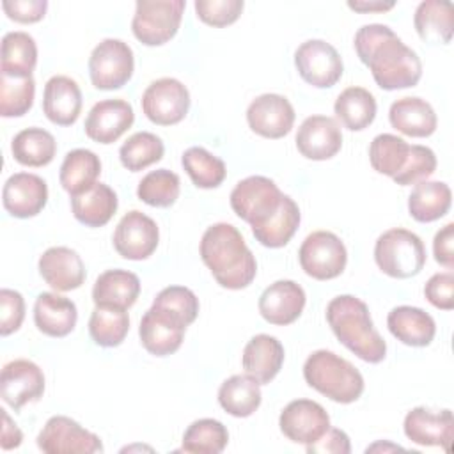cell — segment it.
<instances>
[{"instance_id":"f1b7e54d","label":"cell","mask_w":454,"mask_h":454,"mask_svg":"<svg viewBox=\"0 0 454 454\" xmlns=\"http://www.w3.org/2000/svg\"><path fill=\"white\" fill-rule=\"evenodd\" d=\"M117 206V193L105 183H94L90 188L71 195L73 216L85 227L106 225L115 215Z\"/></svg>"},{"instance_id":"484cf974","label":"cell","mask_w":454,"mask_h":454,"mask_svg":"<svg viewBox=\"0 0 454 454\" xmlns=\"http://www.w3.org/2000/svg\"><path fill=\"white\" fill-rule=\"evenodd\" d=\"M78 319V310L73 300L57 293H41L34 303V323L37 330L48 337L69 335Z\"/></svg>"},{"instance_id":"30bf717a","label":"cell","mask_w":454,"mask_h":454,"mask_svg":"<svg viewBox=\"0 0 454 454\" xmlns=\"http://www.w3.org/2000/svg\"><path fill=\"white\" fill-rule=\"evenodd\" d=\"M190 110V92L176 78L165 76L151 82L142 94V112L158 126L181 122Z\"/></svg>"},{"instance_id":"f6af8a7d","label":"cell","mask_w":454,"mask_h":454,"mask_svg":"<svg viewBox=\"0 0 454 454\" xmlns=\"http://www.w3.org/2000/svg\"><path fill=\"white\" fill-rule=\"evenodd\" d=\"M179 176L168 168H158L142 177L137 188V197L153 207H170L179 199Z\"/></svg>"},{"instance_id":"277c9868","label":"cell","mask_w":454,"mask_h":454,"mask_svg":"<svg viewBox=\"0 0 454 454\" xmlns=\"http://www.w3.org/2000/svg\"><path fill=\"white\" fill-rule=\"evenodd\" d=\"M303 378L309 387L325 397L349 404L364 392V376L346 358L328 349H317L303 364Z\"/></svg>"},{"instance_id":"7bdbcfd3","label":"cell","mask_w":454,"mask_h":454,"mask_svg":"<svg viewBox=\"0 0 454 454\" xmlns=\"http://www.w3.org/2000/svg\"><path fill=\"white\" fill-rule=\"evenodd\" d=\"M229 442L227 427L215 419H199L183 434L181 450L192 454H220Z\"/></svg>"},{"instance_id":"ba28073f","label":"cell","mask_w":454,"mask_h":454,"mask_svg":"<svg viewBox=\"0 0 454 454\" xmlns=\"http://www.w3.org/2000/svg\"><path fill=\"white\" fill-rule=\"evenodd\" d=\"M282 197L284 193L270 177L250 176L232 188L229 199L232 211L250 227H257L278 209Z\"/></svg>"},{"instance_id":"7402d4cb","label":"cell","mask_w":454,"mask_h":454,"mask_svg":"<svg viewBox=\"0 0 454 454\" xmlns=\"http://www.w3.org/2000/svg\"><path fill=\"white\" fill-rule=\"evenodd\" d=\"M307 296L294 280H277L268 286L259 298V312L264 321L277 326L294 323L305 307Z\"/></svg>"},{"instance_id":"6da1fadb","label":"cell","mask_w":454,"mask_h":454,"mask_svg":"<svg viewBox=\"0 0 454 454\" xmlns=\"http://www.w3.org/2000/svg\"><path fill=\"white\" fill-rule=\"evenodd\" d=\"M353 44L358 59L371 69L380 89L397 90L419 83L422 62L390 27L381 23L364 25L356 30Z\"/></svg>"},{"instance_id":"ac0fdd59","label":"cell","mask_w":454,"mask_h":454,"mask_svg":"<svg viewBox=\"0 0 454 454\" xmlns=\"http://www.w3.org/2000/svg\"><path fill=\"white\" fill-rule=\"evenodd\" d=\"M135 121L133 106L124 99L98 101L87 114L83 129L85 135L98 144L117 142Z\"/></svg>"},{"instance_id":"7c38bea8","label":"cell","mask_w":454,"mask_h":454,"mask_svg":"<svg viewBox=\"0 0 454 454\" xmlns=\"http://www.w3.org/2000/svg\"><path fill=\"white\" fill-rule=\"evenodd\" d=\"M37 447L46 454H94L103 450L98 434L66 415H55L46 420L37 434Z\"/></svg>"},{"instance_id":"db71d44e","label":"cell","mask_w":454,"mask_h":454,"mask_svg":"<svg viewBox=\"0 0 454 454\" xmlns=\"http://www.w3.org/2000/svg\"><path fill=\"white\" fill-rule=\"evenodd\" d=\"M433 254L434 261L447 270L454 268V223L449 222L443 225L433 239Z\"/></svg>"},{"instance_id":"2e32d148","label":"cell","mask_w":454,"mask_h":454,"mask_svg":"<svg viewBox=\"0 0 454 454\" xmlns=\"http://www.w3.org/2000/svg\"><path fill=\"white\" fill-rule=\"evenodd\" d=\"M44 392L43 369L27 358H18L4 365L0 376V395L14 411L27 403L39 401Z\"/></svg>"},{"instance_id":"3957f363","label":"cell","mask_w":454,"mask_h":454,"mask_svg":"<svg viewBox=\"0 0 454 454\" xmlns=\"http://www.w3.org/2000/svg\"><path fill=\"white\" fill-rule=\"evenodd\" d=\"M326 321L335 337L360 360L380 364L387 355V342L372 325L369 307L353 294H340L326 305Z\"/></svg>"},{"instance_id":"816d5d0a","label":"cell","mask_w":454,"mask_h":454,"mask_svg":"<svg viewBox=\"0 0 454 454\" xmlns=\"http://www.w3.org/2000/svg\"><path fill=\"white\" fill-rule=\"evenodd\" d=\"M2 9L9 20L16 23H37L44 18L46 0H4Z\"/></svg>"},{"instance_id":"f5cc1de1","label":"cell","mask_w":454,"mask_h":454,"mask_svg":"<svg viewBox=\"0 0 454 454\" xmlns=\"http://www.w3.org/2000/svg\"><path fill=\"white\" fill-rule=\"evenodd\" d=\"M305 447L309 454H349L351 452L349 436L337 427H328V431L317 442Z\"/></svg>"},{"instance_id":"e0dca14e","label":"cell","mask_w":454,"mask_h":454,"mask_svg":"<svg viewBox=\"0 0 454 454\" xmlns=\"http://www.w3.org/2000/svg\"><path fill=\"white\" fill-rule=\"evenodd\" d=\"M294 108L286 96L261 94L247 108V122L254 133L264 138H282L294 124Z\"/></svg>"},{"instance_id":"ffe728a7","label":"cell","mask_w":454,"mask_h":454,"mask_svg":"<svg viewBox=\"0 0 454 454\" xmlns=\"http://www.w3.org/2000/svg\"><path fill=\"white\" fill-rule=\"evenodd\" d=\"M404 434L417 445L424 447H443L450 450L454 438V417L450 410L431 411L424 406L410 410L404 417Z\"/></svg>"},{"instance_id":"f546056e","label":"cell","mask_w":454,"mask_h":454,"mask_svg":"<svg viewBox=\"0 0 454 454\" xmlns=\"http://www.w3.org/2000/svg\"><path fill=\"white\" fill-rule=\"evenodd\" d=\"M140 294V278L128 270L103 271L92 287V301L96 305H110L129 309Z\"/></svg>"},{"instance_id":"74e56055","label":"cell","mask_w":454,"mask_h":454,"mask_svg":"<svg viewBox=\"0 0 454 454\" xmlns=\"http://www.w3.org/2000/svg\"><path fill=\"white\" fill-rule=\"evenodd\" d=\"M129 332V316L126 309L96 305L89 319L90 339L101 348H115L122 344Z\"/></svg>"},{"instance_id":"4316f807","label":"cell","mask_w":454,"mask_h":454,"mask_svg":"<svg viewBox=\"0 0 454 454\" xmlns=\"http://www.w3.org/2000/svg\"><path fill=\"white\" fill-rule=\"evenodd\" d=\"M387 326L397 340L411 348L429 346L436 333L431 314L411 305L394 307L387 316Z\"/></svg>"},{"instance_id":"8fae6325","label":"cell","mask_w":454,"mask_h":454,"mask_svg":"<svg viewBox=\"0 0 454 454\" xmlns=\"http://www.w3.org/2000/svg\"><path fill=\"white\" fill-rule=\"evenodd\" d=\"M294 66L303 82L317 89L333 87L344 73L339 51L323 39L301 43L294 51Z\"/></svg>"},{"instance_id":"60d3db41","label":"cell","mask_w":454,"mask_h":454,"mask_svg":"<svg viewBox=\"0 0 454 454\" xmlns=\"http://www.w3.org/2000/svg\"><path fill=\"white\" fill-rule=\"evenodd\" d=\"M35 96L34 76L11 74L0 71V115L2 117H21L32 105Z\"/></svg>"},{"instance_id":"836d02e7","label":"cell","mask_w":454,"mask_h":454,"mask_svg":"<svg viewBox=\"0 0 454 454\" xmlns=\"http://www.w3.org/2000/svg\"><path fill=\"white\" fill-rule=\"evenodd\" d=\"M262 401L261 385L248 374H234L218 388L220 406L232 417H250Z\"/></svg>"},{"instance_id":"d6a6232c","label":"cell","mask_w":454,"mask_h":454,"mask_svg":"<svg viewBox=\"0 0 454 454\" xmlns=\"http://www.w3.org/2000/svg\"><path fill=\"white\" fill-rule=\"evenodd\" d=\"M300 220L301 215L298 204L289 195H284L278 209L264 223L252 227V234L262 247L280 248L291 241Z\"/></svg>"},{"instance_id":"5b68a950","label":"cell","mask_w":454,"mask_h":454,"mask_svg":"<svg viewBox=\"0 0 454 454\" xmlns=\"http://www.w3.org/2000/svg\"><path fill=\"white\" fill-rule=\"evenodd\" d=\"M374 261L385 275L392 278H410L422 271L426 264V247L415 232L394 227L376 239Z\"/></svg>"},{"instance_id":"ab89813d","label":"cell","mask_w":454,"mask_h":454,"mask_svg":"<svg viewBox=\"0 0 454 454\" xmlns=\"http://www.w3.org/2000/svg\"><path fill=\"white\" fill-rule=\"evenodd\" d=\"M183 168L197 188L211 190L223 183L227 176L225 163L204 147H190L181 156Z\"/></svg>"},{"instance_id":"ee69618b","label":"cell","mask_w":454,"mask_h":454,"mask_svg":"<svg viewBox=\"0 0 454 454\" xmlns=\"http://www.w3.org/2000/svg\"><path fill=\"white\" fill-rule=\"evenodd\" d=\"M165 145L160 137L149 131L133 133L119 149V160L129 172H140L163 158Z\"/></svg>"},{"instance_id":"f907efd6","label":"cell","mask_w":454,"mask_h":454,"mask_svg":"<svg viewBox=\"0 0 454 454\" xmlns=\"http://www.w3.org/2000/svg\"><path fill=\"white\" fill-rule=\"evenodd\" d=\"M424 294L427 301L442 310L454 309V273L443 271L434 273L424 286Z\"/></svg>"},{"instance_id":"52a82bcc","label":"cell","mask_w":454,"mask_h":454,"mask_svg":"<svg viewBox=\"0 0 454 454\" xmlns=\"http://www.w3.org/2000/svg\"><path fill=\"white\" fill-rule=\"evenodd\" d=\"M135 69L133 50L121 39H103L89 57V76L96 89L115 90L124 87Z\"/></svg>"},{"instance_id":"1f68e13d","label":"cell","mask_w":454,"mask_h":454,"mask_svg":"<svg viewBox=\"0 0 454 454\" xmlns=\"http://www.w3.org/2000/svg\"><path fill=\"white\" fill-rule=\"evenodd\" d=\"M452 192L443 181H420L408 197V213L413 220L429 223L445 216L450 209Z\"/></svg>"},{"instance_id":"8d00e7d4","label":"cell","mask_w":454,"mask_h":454,"mask_svg":"<svg viewBox=\"0 0 454 454\" xmlns=\"http://www.w3.org/2000/svg\"><path fill=\"white\" fill-rule=\"evenodd\" d=\"M11 153L20 165L44 167L55 158L57 142L50 131L34 126L14 135Z\"/></svg>"},{"instance_id":"8992f818","label":"cell","mask_w":454,"mask_h":454,"mask_svg":"<svg viewBox=\"0 0 454 454\" xmlns=\"http://www.w3.org/2000/svg\"><path fill=\"white\" fill-rule=\"evenodd\" d=\"M184 0H138L131 20L133 35L145 46H161L179 30Z\"/></svg>"},{"instance_id":"9a60e30c","label":"cell","mask_w":454,"mask_h":454,"mask_svg":"<svg viewBox=\"0 0 454 454\" xmlns=\"http://www.w3.org/2000/svg\"><path fill=\"white\" fill-rule=\"evenodd\" d=\"M278 426L287 440L310 445L328 431L330 417L319 403L294 399L280 411Z\"/></svg>"},{"instance_id":"d590c367","label":"cell","mask_w":454,"mask_h":454,"mask_svg":"<svg viewBox=\"0 0 454 454\" xmlns=\"http://www.w3.org/2000/svg\"><path fill=\"white\" fill-rule=\"evenodd\" d=\"M101 174V160L96 153L89 149H73L66 154L59 179L62 188L69 195H76L87 188H90L94 183H98V177Z\"/></svg>"},{"instance_id":"7dc6e473","label":"cell","mask_w":454,"mask_h":454,"mask_svg":"<svg viewBox=\"0 0 454 454\" xmlns=\"http://www.w3.org/2000/svg\"><path fill=\"white\" fill-rule=\"evenodd\" d=\"M436 163L438 161H436L433 149H429L426 145L411 144V151H410L406 167L392 179L399 186L417 184L420 181H426L429 176H433V172L436 170Z\"/></svg>"},{"instance_id":"9f6ffc18","label":"cell","mask_w":454,"mask_h":454,"mask_svg":"<svg viewBox=\"0 0 454 454\" xmlns=\"http://www.w3.org/2000/svg\"><path fill=\"white\" fill-rule=\"evenodd\" d=\"M395 5V2H348V7L358 12H385L390 11Z\"/></svg>"},{"instance_id":"4dcf8cb0","label":"cell","mask_w":454,"mask_h":454,"mask_svg":"<svg viewBox=\"0 0 454 454\" xmlns=\"http://www.w3.org/2000/svg\"><path fill=\"white\" fill-rule=\"evenodd\" d=\"M413 25L419 37L429 44H447L454 32V9L450 2L443 0H426L420 2Z\"/></svg>"},{"instance_id":"4fadbf2b","label":"cell","mask_w":454,"mask_h":454,"mask_svg":"<svg viewBox=\"0 0 454 454\" xmlns=\"http://www.w3.org/2000/svg\"><path fill=\"white\" fill-rule=\"evenodd\" d=\"M112 241L121 257L142 261L154 254L160 241V229L151 216L133 209L121 218Z\"/></svg>"},{"instance_id":"5bb4252c","label":"cell","mask_w":454,"mask_h":454,"mask_svg":"<svg viewBox=\"0 0 454 454\" xmlns=\"http://www.w3.org/2000/svg\"><path fill=\"white\" fill-rule=\"evenodd\" d=\"M186 323L167 309L151 305L142 316L138 335L147 353L154 356H167L176 353L184 339Z\"/></svg>"},{"instance_id":"603a6c76","label":"cell","mask_w":454,"mask_h":454,"mask_svg":"<svg viewBox=\"0 0 454 454\" xmlns=\"http://www.w3.org/2000/svg\"><path fill=\"white\" fill-rule=\"evenodd\" d=\"M39 273L55 291L78 289L85 280V266L76 250L69 247H51L39 257Z\"/></svg>"},{"instance_id":"f35d334b","label":"cell","mask_w":454,"mask_h":454,"mask_svg":"<svg viewBox=\"0 0 454 454\" xmlns=\"http://www.w3.org/2000/svg\"><path fill=\"white\" fill-rule=\"evenodd\" d=\"M410 151L411 144L404 138L392 133H381L374 137L369 145V161L378 174L395 177L406 167Z\"/></svg>"},{"instance_id":"bcb514c9","label":"cell","mask_w":454,"mask_h":454,"mask_svg":"<svg viewBox=\"0 0 454 454\" xmlns=\"http://www.w3.org/2000/svg\"><path fill=\"white\" fill-rule=\"evenodd\" d=\"M153 305L170 310L172 314L179 316L186 325H192L199 314V298L195 293L184 286H168L161 289Z\"/></svg>"},{"instance_id":"44dd1931","label":"cell","mask_w":454,"mask_h":454,"mask_svg":"<svg viewBox=\"0 0 454 454\" xmlns=\"http://www.w3.org/2000/svg\"><path fill=\"white\" fill-rule=\"evenodd\" d=\"M294 142L307 160H330L342 147L340 126L328 115H310L300 124Z\"/></svg>"},{"instance_id":"e575fe53","label":"cell","mask_w":454,"mask_h":454,"mask_svg":"<svg viewBox=\"0 0 454 454\" xmlns=\"http://www.w3.org/2000/svg\"><path fill=\"white\" fill-rule=\"evenodd\" d=\"M376 99L364 87L344 89L333 105V112L340 124L349 131H362L372 124L376 117Z\"/></svg>"},{"instance_id":"11a10c76","label":"cell","mask_w":454,"mask_h":454,"mask_svg":"<svg viewBox=\"0 0 454 454\" xmlns=\"http://www.w3.org/2000/svg\"><path fill=\"white\" fill-rule=\"evenodd\" d=\"M2 420H4V426H2V440H0V445L4 450H11V449H16L21 445L23 442V433L20 431V427L11 420V417L7 415V411L2 408Z\"/></svg>"},{"instance_id":"b9f144b4","label":"cell","mask_w":454,"mask_h":454,"mask_svg":"<svg viewBox=\"0 0 454 454\" xmlns=\"http://www.w3.org/2000/svg\"><path fill=\"white\" fill-rule=\"evenodd\" d=\"M37 64V46L27 32H7L2 39L0 71L11 74H32Z\"/></svg>"},{"instance_id":"cb8c5ba5","label":"cell","mask_w":454,"mask_h":454,"mask_svg":"<svg viewBox=\"0 0 454 454\" xmlns=\"http://www.w3.org/2000/svg\"><path fill=\"white\" fill-rule=\"evenodd\" d=\"M43 112L57 126H71L82 112V90L78 83L66 76H51L43 92Z\"/></svg>"},{"instance_id":"d4e9b609","label":"cell","mask_w":454,"mask_h":454,"mask_svg":"<svg viewBox=\"0 0 454 454\" xmlns=\"http://www.w3.org/2000/svg\"><path fill=\"white\" fill-rule=\"evenodd\" d=\"M284 355V346L277 337L259 333L247 342L241 364L248 376H252L259 385H266L280 372Z\"/></svg>"},{"instance_id":"c3c4849f","label":"cell","mask_w":454,"mask_h":454,"mask_svg":"<svg viewBox=\"0 0 454 454\" xmlns=\"http://www.w3.org/2000/svg\"><path fill=\"white\" fill-rule=\"evenodd\" d=\"M193 7L197 18L206 25L227 27L239 18L245 4L243 0H197Z\"/></svg>"},{"instance_id":"83f0119b","label":"cell","mask_w":454,"mask_h":454,"mask_svg":"<svg viewBox=\"0 0 454 454\" xmlns=\"http://www.w3.org/2000/svg\"><path fill=\"white\" fill-rule=\"evenodd\" d=\"M388 121L394 129L413 138L431 137L438 124L433 106L417 96L394 101L388 110Z\"/></svg>"},{"instance_id":"681fc988","label":"cell","mask_w":454,"mask_h":454,"mask_svg":"<svg viewBox=\"0 0 454 454\" xmlns=\"http://www.w3.org/2000/svg\"><path fill=\"white\" fill-rule=\"evenodd\" d=\"M25 319V300L21 293L4 287L0 291V333L4 337L20 330Z\"/></svg>"},{"instance_id":"7a4b0ae2","label":"cell","mask_w":454,"mask_h":454,"mask_svg":"<svg viewBox=\"0 0 454 454\" xmlns=\"http://www.w3.org/2000/svg\"><path fill=\"white\" fill-rule=\"evenodd\" d=\"M199 252L215 280L225 289H245L255 278V257L241 232L231 223L220 222L207 227Z\"/></svg>"},{"instance_id":"d6986e66","label":"cell","mask_w":454,"mask_h":454,"mask_svg":"<svg viewBox=\"0 0 454 454\" xmlns=\"http://www.w3.org/2000/svg\"><path fill=\"white\" fill-rule=\"evenodd\" d=\"M5 211L14 218H32L48 202V184L43 177L30 172H16L7 177L2 190Z\"/></svg>"},{"instance_id":"9c48e42d","label":"cell","mask_w":454,"mask_h":454,"mask_svg":"<svg viewBox=\"0 0 454 454\" xmlns=\"http://www.w3.org/2000/svg\"><path fill=\"white\" fill-rule=\"evenodd\" d=\"M298 259L301 270L316 280H330L339 277L348 262V252L342 239L330 231L310 232L300 250Z\"/></svg>"}]
</instances>
